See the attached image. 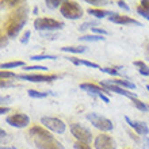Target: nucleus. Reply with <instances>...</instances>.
I'll list each match as a JSON object with an SVG mask.
<instances>
[{
    "instance_id": "nucleus-1",
    "label": "nucleus",
    "mask_w": 149,
    "mask_h": 149,
    "mask_svg": "<svg viewBox=\"0 0 149 149\" xmlns=\"http://www.w3.org/2000/svg\"><path fill=\"white\" fill-rule=\"evenodd\" d=\"M27 22V6L16 8L6 22V33L8 37H16Z\"/></svg>"
},
{
    "instance_id": "nucleus-2",
    "label": "nucleus",
    "mask_w": 149,
    "mask_h": 149,
    "mask_svg": "<svg viewBox=\"0 0 149 149\" xmlns=\"http://www.w3.org/2000/svg\"><path fill=\"white\" fill-rule=\"evenodd\" d=\"M60 12L64 18L67 19H80L83 16V8L80 7V4L77 1H63L61 7H60Z\"/></svg>"
},
{
    "instance_id": "nucleus-3",
    "label": "nucleus",
    "mask_w": 149,
    "mask_h": 149,
    "mask_svg": "<svg viewBox=\"0 0 149 149\" xmlns=\"http://www.w3.org/2000/svg\"><path fill=\"white\" fill-rule=\"evenodd\" d=\"M64 23L60 20L52 19V18H37L34 20V29L38 31H50V30H61Z\"/></svg>"
},
{
    "instance_id": "nucleus-4",
    "label": "nucleus",
    "mask_w": 149,
    "mask_h": 149,
    "mask_svg": "<svg viewBox=\"0 0 149 149\" xmlns=\"http://www.w3.org/2000/svg\"><path fill=\"white\" fill-rule=\"evenodd\" d=\"M86 118L96 127V129L102 130V132H110V130H113V127H114L113 122H111L110 119H107L106 117H102V115H98V114H95V113L87 114Z\"/></svg>"
},
{
    "instance_id": "nucleus-5",
    "label": "nucleus",
    "mask_w": 149,
    "mask_h": 149,
    "mask_svg": "<svg viewBox=\"0 0 149 149\" xmlns=\"http://www.w3.org/2000/svg\"><path fill=\"white\" fill-rule=\"evenodd\" d=\"M80 88L87 91V92L90 95H92V96L100 98L104 103H110V99H109V96L106 95L107 90H104L103 87H99V86H96V84H92V83H83V84H80Z\"/></svg>"
},
{
    "instance_id": "nucleus-6",
    "label": "nucleus",
    "mask_w": 149,
    "mask_h": 149,
    "mask_svg": "<svg viewBox=\"0 0 149 149\" xmlns=\"http://www.w3.org/2000/svg\"><path fill=\"white\" fill-rule=\"evenodd\" d=\"M41 123H42L45 127H47L49 130L52 132H54V133H64L65 129H67V126L64 123L61 119L58 118H53V117H42L41 118Z\"/></svg>"
},
{
    "instance_id": "nucleus-7",
    "label": "nucleus",
    "mask_w": 149,
    "mask_h": 149,
    "mask_svg": "<svg viewBox=\"0 0 149 149\" xmlns=\"http://www.w3.org/2000/svg\"><path fill=\"white\" fill-rule=\"evenodd\" d=\"M71 133L73 134V137L77 140V141H81V142H88L92 140V134L88 129H86L84 126L79 125V123H73L71 125Z\"/></svg>"
},
{
    "instance_id": "nucleus-8",
    "label": "nucleus",
    "mask_w": 149,
    "mask_h": 149,
    "mask_svg": "<svg viewBox=\"0 0 149 149\" xmlns=\"http://www.w3.org/2000/svg\"><path fill=\"white\" fill-rule=\"evenodd\" d=\"M34 142L38 149H64L63 144L57 141L53 136L45 138H34Z\"/></svg>"
},
{
    "instance_id": "nucleus-9",
    "label": "nucleus",
    "mask_w": 149,
    "mask_h": 149,
    "mask_svg": "<svg viewBox=\"0 0 149 149\" xmlns=\"http://www.w3.org/2000/svg\"><path fill=\"white\" fill-rule=\"evenodd\" d=\"M18 79L31 83H50L57 80L56 74H18Z\"/></svg>"
},
{
    "instance_id": "nucleus-10",
    "label": "nucleus",
    "mask_w": 149,
    "mask_h": 149,
    "mask_svg": "<svg viewBox=\"0 0 149 149\" xmlns=\"http://www.w3.org/2000/svg\"><path fill=\"white\" fill-rule=\"evenodd\" d=\"M6 122H7L8 125L22 129V127H26L30 123V118L26 114H12V115H8L6 118Z\"/></svg>"
},
{
    "instance_id": "nucleus-11",
    "label": "nucleus",
    "mask_w": 149,
    "mask_h": 149,
    "mask_svg": "<svg viewBox=\"0 0 149 149\" xmlns=\"http://www.w3.org/2000/svg\"><path fill=\"white\" fill-rule=\"evenodd\" d=\"M95 149H117V144L107 134H99L94 141Z\"/></svg>"
},
{
    "instance_id": "nucleus-12",
    "label": "nucleus",
    "mask_w": 149,
    "mask_h": 149,
    "mask_svg": "<svg viewBox=\"0 0 149 149\" xmlns=\"http://www.w3.org/2000/svg\"><path fill=\"white\" fill-rule=\"evenodd\" d=\"M100 86H102L103 88H106L107 91H113V92H117V94H119V95L127 96V98H130L132 100L137 98L134 92L127 91V90H125V88H121V87H118V86H115V84H113L111 81H102V83H100Z\"/></svg>"
},
{
    "instance_id": "nucleus-13",
    "label": "nucleus",
    "mask_w": 149,
    "mask_h": 149,
    "mask_svg": "<svg viewBox=\"0 0 149 149\" xmlns=\"http://www.w3.org/2000/svg\"><path fill=\"white\" fill-rule=\"evenodd\" d=\"M109 20L113 22V23H118V24H136V26H140V27L142 26L141 22H138V20L133 19V18H129V16H126V15L115 14V12H114V15H111L109 18Z\"/></svg>"
},
{
    "instance_id": "nucleus-14",
    "label": "nucleus",
    "mask_w": 149,
    "mask_h": 149,
    "mask_svg": "<svg viewBox=\"0 0 149 149\" xmlns=\"http://www.w3.org/2000/svg\"><path fill=\"white\" fill-rule=\"evenodd\" d=\"M125 121H126V123H127L132 129L136 130L140 136H145L146 137V134H149V127L146 126V123H144V122L133 121V119H130L129 117H125Z\"/></svg>"
},
{
    "instance_id": "nucleus-15",
    "label": "nucleus",
    "mask_w": 149,
    "mask_h": 149,
    "mask_svg": "<svg viewBox=\"0 0 149 149\" xmlns=\"http://www.w3.org/2000/svg\"><path fill=\"white\" fill-rule=\"evenodd\" d=\"M30 136H33L34 138H45V137H52V134L47 132L46 129H43L41 126H33L29 130Z\"/></svg>"
},
{
    "instance_id": "nucleus-16",
    "label": "nucleus",
    "mask_w": 149,
    "mask_h": 149,
    "mask_svg": "<svg viewBox=\"0 0 149 149\" xmlns=\"http://www.w3.org/2000/svg\"><path fill=\"white\" fill-rule=\"evenodd\" d=\"M87 12L90 14V15L95 16V18H98V19H102V18H106L109 16L110 18L111 15H114V12H110V11H104V10H99V8H88Z\"/></svg>"
},
{
    "instance_id": "nucleus-17",
    "label": "nucleus",
    "mask_w": 149,
    "mask_h": 149,
    "mask_svg": "<svg viewBox=\"0 0 149 149\" xmlns=\"http://www.w3.org/2000/svg\"><path fill=\"white\" fill-rule=\"evenodd\" d=\"M68 60L73 63L74 65H84V67H88V68H95V69H100L98 64L95 63H91V61H87V60H79V58H74V57H68Z\"/></svg>"
},
{
    "instance_id": "nucleus-18",
    "label": "nucleus",
    "mask_w": 149,
    "mask_h": 149,
    "mask_svg": "<svg viewBox=\"0 0 149 149\" xmlns=\"http://www.w3.org/2000/svg\"><path fill=\"white\" fill-rule=\"evenodd\" d=\"M113 84H115V86L118 87H123L125 90H136V84L132 81H129V80H110Z\"/></svg>"
},
{
    "instance_id": "nucleus-19",
    "label": "nucleus",
    "mask_w": 149,
    "mask_h": 149,
    "mask_svg": "<svg viewBox=\"0 0 149 149\" xmlns=\"http://www.w3.org/2000/svg\"><path fill=\"white\" fill-rule=\"evenodd\" d=\"M79 41H84V42H99V41H104V37L102 36H84V37H79Z\"/></svg>"
},
{
    "instance_id": "nucleus-20",
    "label": "nucleus",
    "mask_w": 149,
    "mask_h": 149,
    "mask_svg": "<svg viewBox=\"0 0 149 149\" xmlns=\"http://www.w3.org/2000/svg\"><path fill=\"white\" fill-rule=\"evenodd\" d=\"M134 67L138 68V72L142 76H149V67H146L145 63H142V61H134Z\"/></svg>"
},
{
    "instance_id": "nucleus-21",
    "label": "nucleus",
    "mask_w": 149,
    "mask_h": 149,
    "mask_svg": "<svg viewBox=\"0 0 149 149\" xmlns=\"http://www.w3.org/2000/svg\"><path fill=\"white\" fill-rule=\"evenodd\" d=\"M61 50L68 52V53H84L86 46H64L61 47Z\"/></svg>"
},
{
    "instance_id": "nucleus-22",
    "label": "nucleus",
    "mask_w": 149,
    "mask_h": 149,
    "mask_svg": "<svg viewBox=\"0 0 149 149\" xmlns=\"http://www.w3.org/2000/svg\"><path fill=\"white\" fill-rule=\"evenodd\" d=\"M30 60H33V61H42V60H57V57L53 54H36L31 56Z\"/></svg>"
},
{
    "instance_id": "nucleus-23",
    "label": "nucleus",
    "mask_w": 149,
    "mask_h": 149,
    "mask_svg": "<svg viewBox=\"0 0 149 149\" xmlns=\"http://www.w3.org/2000/svg\"><path fill=\"white\" fill-rule=\"evenodd\" d=\"M23 65H24V63H23V61H11V63L1 64V69H11V68L23 67Z\"/></svg>"
},
{
    "instance_id": "nucleus-24",
    "label": "nucleus",
    "mask_w": 149,
    "mask_h": 149,
    "mask_svg": "<svg viewBox=\"0 0 149 149\" xmlns=\"http://www.w3.org/2000/svg\"><path fill=\"white\" fill-rule=\"evenodd\" d=\"M29 96L36 99H43L47 96V92H39L37 90H29Z\"/></svg>"
},
{
    "instance_id": "nucleus-25",
    "label": "nucleus",
    "mask_w": 149,
    "mask_h": 149,
    "mask_svg": "<svg viewBox=\"0 0 149 149\" xmlns=\"http://www.w3.org/2000/svg\"><path fill=\"white\" fill-rule=\"evenodd\" d=\"M132 102H133V104L136 107H137L138 110H141V111H148L149 110V107H148V104H145V103L144 102H141V100H140V99H133V100H132Z\"/></svg>"
},
{
    "instance_id": "nucleus-26",
    "label": "nucleus",
    "mask_w": 149,
    "mask_h": 149,
    "mask_svg": "<svg viewBox=\"0 0 149 149\" xmlns=\"http://www.w3.org/2000/svg\"><path fill=\"white\" fill-rule=\"evenodd\" d=\"M45 4H46L49 8H58V7H61L63 1H58V0H46Z\"/></svg>"
},
{
    "instance_id": "nucleus-27",
    "label": "nucleus",
    "mask_w": 149,
    "mask_h": 149,
    "mask_svg": "<svg viewBox=\"0 0 149 149\" xmlns=\"http://www.w3.org/2000/svg\"><path fill=\"white\" fill-rule=\"evenodd\" d=\"M0 76H1V80H7V79H16V77H18V74H15L14 72H7V71H1Z\"/></svg>"
},
{
    "instance_id": "nucleus-28",
    "label": "nucleus",
    "mask_w": 149,
    "mask_h": 149,
    "mask_svg": "<svg viewBox=\"0 0 149 149\" xmlns=\"http://www.w3.org/2000/svg\"><path fill=\"white\" fill-rule=\"evenodd\" d=\"M94 26H98V22H86V23H83L80 27H79V30L80 31H84V30H87V29H94Z\"/></svg>"
},
{
    "instance_id": "nucleus-29",
    "label": "nucleus",
    "mask_w": 149,
    "mask_h": 149,
    "mask_svg": "<svg viewBox=\"0 0 149 149\" xmlns=\"http://www.w3.org/2000/svg\"><path fill=\"white\" fill-rule=\"evenodd\" d=\"M74 149H91V146L87 142H81V141H76L73 145Z\"/></svg>"
},
{
    "instance_id": "nucleus-30",
    "label": "nucleus",
    "mask_w": 149,
    "mask_h": 149,
    "mask_svg": "<svg viewBox=\"0 0 149 149\" xmlns=\"http://www.w3.org/2000/svg\"><path fill=\"white\" fill-rule=\"evenodd\" d=\"M24 71H47V68L42 65H34V67H24Z\"/></svg>"
},
{
    "instance_id": "nucleus-31",
    "label": "nucleus",
    "mask_w": 149,
    "mask_h": 149,
    "mask_svg": "<svg viewBox=\"0 0 149 149\" xmlns=\"http://www.w3.org/2000/svg\"><path fill=\"white\" fill-rule=\"evenodd\" d=\"M91 31L95 33L96 36H107L109 33L104 30V29H100V27H94V29H91Z\"/></svg>"
},
{
    "instance_id": "nucleus-32",
    "label": "nucleus",
    "mask_w": 149,
    "mask_h": 149,
    "mask_svg": "<svg viewBox=\"0 0 149 149\" xmlns=\"http://www.w3.org/2000/svg\"><path fill=\"white\" fill-rule=\"evenodd\" d=\"M99 71L104 72V73H107V74H111V76H117L118 74V71L117 69H113V68H100Z\"/></svg>"
},
{
    "instance_id": "nucleus-33",
    "label": "nucleus",
    "mask_w": 149,
    "mask_h": 149,
    "mask_svg": "<svg viewBox=\"0 0 149 149\" xmlns=\"http://www.w3.org/2000/svg\"><path fill=\"white\" fill-rule=\"evenodd\" d=\"M87 3L88 4H94V6H106V4H109V1H106V0H87Z\"/></svg>"
},
{
    "instance_id": "nucleus-34",
    "label": "nucleus",
    "mask_w": 149,
    "mask_h": 149,
    "mask_svg": "<svg viewBox=\"0 0 149 149\" xmlns=\"http://www.w3.org/2000/svg\"><path fill=\"white\" fill-rule=\"evenodd\" d=\"M137 12H138V14H140V15L142 16V18H145L146 20H149V12H146L145 10H144V8L141 7V6H140V7L137 8Z\"/></svg>"
},
{
    "instance_id": "nucleus-35",
    "label": "nucleus",
    "mask_w": 149,
    "mask_h": 149,
    "mask_svg": "<svg viewBox=\"0 0 149 149\" xmlns=\"http://www.w3.org/2000/svg\"><path fill=\"white\" fill-rule=\"evenodd\" d=\"M39 36L42 37V38H47V39H56L58 36H56V34H50L49 31H43V33H41Z\"/></svg>"
},
{
    "instance_id": "nucleus-36",
    "label": "nucleus",
    "mask_w": 149,
    "mask_h": 149,
    "mask_svg": "<svg viewBox=\"0 0 149 149\" xmlns=\"http://www.w3.org/2000/svg\"><path fill=\"white\" fill-rule=\"evenodd\" d=\"M30 36H31V31H29V30H27V31L23 34V37L20 38V42L23 43V45H24V43H27L29 39H30Z\"/></svg>"
},
{
    "instance_id": "nucleus-37",
    "label": "nucleus",
    "mask_w": 149,
    "mask_h": 149,
    "mask_svg": "<svg viewBox=\"0 0 149 149\" xmlns=\"http://www.w3.org/2000/svg\"><path fill=\"white\" fill-rule=\"evenodd\" d=\"M117 4H118V7L119 8H122V10H125V11H129L130 8H129V6L125 3V1H122V0H119V1H117Z\"/></svg>"
},
{
    "instance_id": "nucleus-38",
    "label": "nucleus",
    "mask_w": 149,
    "mask_h": 149,
    "mask_svg": "<svg viewBox=\"0 0 149 149\" xmlns=\"http://www.w3.org/2000/svg\"><path fill=\"white\" fill-rule=\"evenodd\" d=\"M0 87H1V88H7V87H14V83H10L8 80H1V83H0Z\"/></svg>"
},
{
    "instance_id": "nucleus-39",
    "label": "nucleus",
    "mask_w": 149,
    "mask_h": 149,
    "mask_svg": "<svg viewBox=\"0 0 149 149\" xmlns=\"http://www.w3.org/2000/svg\"><path fill=\"white\" fill-rule=\"evenodd\" d=\"M141 7L144 8L146 12H149V0H142V1H141Z\"/></svg>"
},
{
    "instance_id": "nucleus-40",
    "label": "nucleus",
    "mask_w": 149,
    "mask_h": 149,
    "mask_svg": "<svg viewBox=\"0 0 149 149\" xmlns=\"http://www.w3.org/2000/svg\"><path fill=\"white\" fill-rule=\"evenodd\" d=\"M0 45H1V47H4L6 45H7V37L1 36V43H0Z\"/></svg>"
},
{
    "instance_id": "nucleus-41",
    "label": "nucleus",
    "mask_w": 149,
    "mask_h": 149,
    "mask_svg": "<svg viewBox=\"0 0 149 149\" xmlns=\"http://www.w3.org/2000/svg\"><path fill=\"white\" fill-rule=\"evenodd\" d=\"M10 96H3V98H1V103H3V104H6V103H8V100H10Z\"/></svg>"
},
{
    "instance_id": "nucleus-42",
    "label": "nucleus",
    "mask_w": 149,
    "mask_h": 149,
    "mask_svg": "<svg viewBox=\"0 0 149 149\" xmlns=\"http://www.w3.org/2000/svg\"><path fill=\"white\" fill-rule=\"evenodd\" d=\"M8 111H10L8 107H1V109H0V114H6V113H8Z\"/></svg>"
},
{
    "instance_id": "nucleus-43",
    "label": "nucleus",
    "mask_w": 149,
    "mask_h": 149,
    "mask_svg": "<svg viewBox=\"0 0 149 149\" xmlns=\"http://www.w3.org/2000/svg\"><path fill=\"white\" fill-rule=\"evenodd\" d=\"M144 149H149V137H145V145H144Z\"/></svg>"
},
{
    "instance_id": "nucleus-44",
    "label": "nucleus",
    "mask_w": 149,
    "mask_h": 149,
    "mask_svg": "<svg viewBox=\"0 0 149 149\" xmlns=\"http://www.w3.org/2000/svg\"><path fill=\"white\" fill-rule=\"evenodd\" d=\"M1 149H16L15 146H1Z\"/></svg>"
},
{
    "instance_id": "nucleus-45",
    "label": "nucleus",
    "mask_w": 149,
    "mask_h": 149,
    "mask_svg": "<svg viewBox=\"0 0 149 149\" xmlns=\"http://www.w3.org/2000/svg\"><path fill=\"white\" fill-rule=\"evenodd\" d=\"M0 134H1V138H4V137H6V132H4L3 129L0 130Z\"/></svg>"
},
{
    "instance_id": "nucleus-46",
    "label": "nucleus",
    "mask_w": 149,
    "mask_h": 149,
    "mask_svg": "<svg viewBox=\"0 0 149 149\" xmlns=\"http://www.w3.org/2000/svg\"><path fill=\"white\" fill-rule=\"evenodd\" d=\"M146 90H148V91H149V86H146Z\"/></svg>"
},
{
    "instance_id": "nucleus-47",
    "label": "nucleus",
    "mask_w": 149,
    "mask_h": 149,
    "mask_svg": "<svg viewBox=\"0 0 149 149\" xmlns=\"http://www.w3.org/2000/svg\"><path fill=\"white\" fill-rule=\"evenodd\" d=\"M148 60H149V58H148Z\"/></svg>"
}]
</instances>
